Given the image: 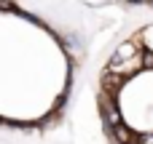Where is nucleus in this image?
<instances>
[{
	"label": "nucleus",
	"mask_w": 153,
	"mask_h": 144,
	"mask_svg": "<svg viewBox=\"0 0 153 144\" xmlns=\"http://www.w3.org/2000/svg\"><path fill=\"white\" fill-rule=\"evenodd\" d=\"M100 115L116 144H153V24L126 37L105 64Z\"/></svg>",
	"instance_id": "1"
},
{
	"label": "nucleus",
	"mask_w": 153,
	"mask_h": 144,
	"mask_svg": "<svg viewBox=\"0 0 153 144\" xmlns=\"http://www.w3.org/2000/svg\"><path fill=\"white\" fill-rule=\"evenodd\" d=\"M129 3H137V5H151V8H153V0H129Z\"/></svg>",
	"instance_id": "2"
}]
</instances>
